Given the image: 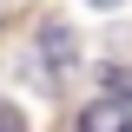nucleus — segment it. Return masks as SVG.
I'll return each mask as SVG.
<instances>
[{"mask_svg":"<svg viewBox=\"0 0 132 132\" xmlns=\"http://www.w3.org/2000/svg\"><path fill=\"white\" fill-rule=\"evenodd\" d=\"M0 13H7V0H0Z\"/></svg>","mask_w":132,"mask_h":132,"instance_id":"39448f33","label":"nucleus"},{"mask_svg":"<svg viewBox=\"0 0 132 132\" xmlns=\"http://www.w3.org/2000/svg\"><path fill=\"white\" fill-rule=\"evenodd\" d=\"M40 53H46V66H53V73H66V66H73V53H79V40H73V27H60V20H46V27H40Z\"/></svg>","mask_w":132,"mask_h":132,"instance_id":"f03ea898","label":"nucleus"},{"mask_svg":"<svg viewBox=\"0 0 132 132\" xmlns=\"http://www.w3.org/2000/svg\"><path fill=\"white\" fill-rule=\"evenodd\" d=\"M79 132H132V106H126V99H112V93L93 99V106L79 112Z\"/></svg>","mask_w":132,"mask_h":132,"instance_id":"f257e3e1","label":"nucleus"},{"mask_svg":"<svg viewBox=\"0 0 132 132\" xmlns=\"http://www.w3.org/2000/svg\"><path fill=\"white\" fill-rule=\"evenodd\" d=\"M0 132H27V119H20L13 106H0Z\"/></svg>","mask_w":132,"mask_h":132,"instance_id":"20e7f679","label":"nucleus"},{"mask_svg":"<svg viewBox=\"0 0 132 132\" xmlns=\"http://www.w3.org/2000/svg\"><path fill=\"white\" fill-rule=\"evenodd\" d=\"M106 93H112V99H126V106H132V73H106Z\"/></svg>","mask_w":132,"mask_h":132,"instance_id":"7ed1b4c3","label":"nucleus"}]
</instances>
